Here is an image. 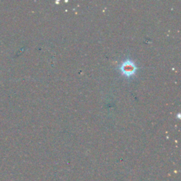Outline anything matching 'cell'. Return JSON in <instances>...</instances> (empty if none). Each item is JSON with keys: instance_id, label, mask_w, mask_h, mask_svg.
<instances>
[{"instance_id": "obj_1", "label": "cell", "mask_w": 181, "mask_h": 181, "mask_svg": "<svg viewBox=\"0 0 181 181\" xmlns=\"http://www.w3.org/2000/svg\"><path fill=\"white\" fill-rule=\"evenodd\" d=\"M137 69L138 68L136 64L130 60H125L122 63L120 67V70L122 74L128 78L134 76L137 72Z\"/></svg>"}]
</instances>
